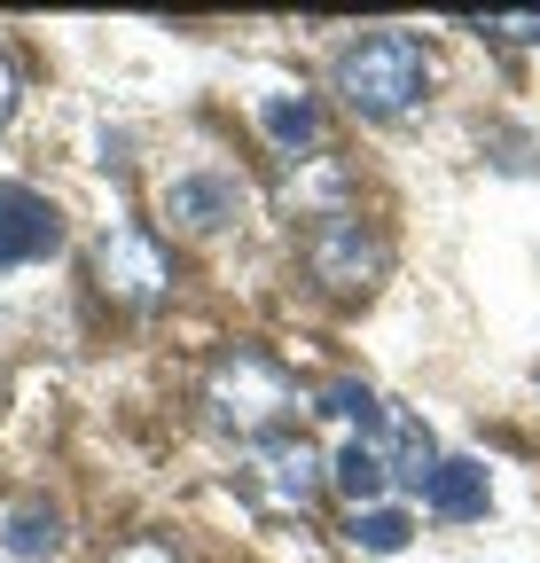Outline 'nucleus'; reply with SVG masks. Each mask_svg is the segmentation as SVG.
Masks as SVG:
<instances>
[{"label":"nucleus","mask_w":540,"mask_h":563,"mask_svg":"<svg viewBox=\"0 0 540 563\" xmlns=\"http://www.w3.org/2000/svg\"><path fill=\"white\" fill-rule=\"evenodd\" d=\"M337 95L361 118H408L431 95V55L416 32H368L337 55Z\"/></svg>","instance_id":"f257e3e1"},{"label":"nucleus","mask_w":540,"mask_h":563,"mask_svg":"<svg viewBox=\"0 0 540 563\" xmlns=\"http://www.w3.org/2000/svg\"><path fill=\"white\" fill-rule=\"evenodd\" d=\"M205 407H212L220 431H235V439H266V431H275V422L298 407V384H290L283 361H266L258 344H235V352H220L212 376H205Z\"/></svg>","instance_id":"f03ea898"},{"label":"nucleus","mask_w":540,"mask_h":563,"mask_svg":"<svg viewBox=\"0 0 540 563\" xmlns=\"http://www.w3.org/2000/svg\"><path fill=\"white\" fill-rule=\"evenodd\" d=\"M306 266H313L321 290L353 298V290H368V282L384 274V243L361 228V211H321L313 235H306Z\"/></svg>","instance_id":"7ed1b4c3"},{"label":"nucleus","mask_w":540,"mask_h":563,"mask_svg":"<svg viewBox=\"0 0 540 563\" xmlns=\"http://www.w3.org/2000/svg\"><path fill=\"white\" fill-rule=\"evenodd\" d=\"M95 282L118 298V306H157L173 290V258L150 228H110L95 243Z\"/></svg>","instance_id":"20e7f679"},{"label":"nucleus","mask_w":540,"mask_h":563,"mask_svg":"<svg viewBox=\"0 0 540 563\" xmlns=\"http://www.w3.org/2000/svg\"><path fill=\"white\" fill-rule=\"evenodd\" d=\"M251 485H258V501H275V509H313L321 454L298 431H266V439H251Z\"/></svg>","instance_id":"39448f33"},{"label":"nucleus","mask_w":540,"mask_h":563,"mask_svg":"<svg viewBox=\"0 0 540 563\" xmlns=\"http://www.w3.org/2000/svg\"><path fill=\"white\" fill-rule=\"evenodd\" d=\"M251 211V188L235 180V173H180V180H165V220L173 228H188V235H220V228H235Z\"/></svg>","instance_id":"423d86ee"},{"label":"nucleus","mask_w":540,"mask_h":563,"mask_svg":"<svg viewBox=\"0 0 540 563\" xmlns=\"http://www.w3.org/2000/svg\"><path fill=\"white\" fill-rule=\"evenodd\" d=\"M55 251H63V211L24 180H0V266H32Z\"/></svg>","instance_id":"0eeeda50"},{"label":"nucleus","mask_w":540,"mask_h":563,"mask_svg":"<svg viewBox=\"0 0 540 563\" xmlns=\"http://www.w3.org/2000/svg\"><path fill=\"white\" fill-rule=\"evenodd\" d=\"M368 446H376L384 477H392V485H408V493H423L431 470H439V446H431V431H423V415H408V407H384V415H376V431H368Z\"/></svg>","instance_id":"6e6552de"},{"label":"nucleus","mask_w":540,"mask_h":563,"mask_svg":"<svg viewBox=\"0 0 540 563\" xmlns=\"http://www.w3.org/2000/svg\"><path fill=\"white\" fill-rule=\"evenodd\" d=\"M423 509L431 517H486V462H470V454H454V462H439L431 470V485H423Z\"/></svg>","instance_id":"1a4fd4ad"},{"label":"nucleus","mask_w":540,"mask_h":563,"mask_svg":"<svg viewBox=\"0 0 540 563\" xmlns=\"http://www.w3.org/2000/svg\"><path fill=\"white\" fill-rule=\"evenodd\" d=\"M63 548V517L47 509V501H16L9 517H0V563H47Z\"/></svg>","instance_id":"9d476101"},{"label":"nucleus","mask_w":540,"mask_h":563,"mask_svg":"<svg viewBox=\"0 0 540 563\" xmlns=\"http://www.w3.org/2000/svg\"><path fill=\"white\" fill-rule=\"evenodd\" d=\"M258 125H266V141H275V150H290V157L321 133V118H313L306 95H266V102H258Z\"/></svg>","instance_id":"9b49d317"},{"label":"nucleus","mask_w":540,"mask_h":563,"mask_svg":"<svg viewBox=\"0 0 540 563\" xmlns=\"http://www.w3.org/2000/svg\"><path fill=\"white\" fill-rule=\"evenodd\" d=\"M329 477H337V493H345V501H353V509H376V493H384V485H392V477H384V462H376V446H368V439H353V446H345V454H337V470H329Z\"/></svg>","instance_id":"f8f14e48"},{"label":"nucleus","mask_w":540,"mask_h":563,"mask_svg":"<svg viewBox=\"0 0 540 563\" xmlns=\"http://www.w3.org/2000/svg\"><path fill=\"white\" fill-rule=\"evenodd\" d=\"M353 548H368V555H399V548H408L416 540V517L408 509H353Z\"/></svg>","instance_id":"ddd939ff"},{"label":"nucleus","mask_w":540,"mask_h":563,"mask_svg":"<svg viewBox=\"0 0 540 563\" xmlns=\"http://www.w3.org/2000/svg\"><path fill=\"white\" fill-rule=\"evenodd\" d=\"M321 415L361 422V439H368V431H376V415H384V399H376L368 384H329V391H321Z\"/></svg>","instance_id":"4468645a"},{"label":"nucleus","mask_w":540,"mask_h":563,"mask_svg":"<svg viewBox=\"0 0 540 563\" xmlns=\"http://www.w3.org/2000/svg\"><path fill=\"white\" fill-rule=\"evenodd\" d=\"M470 32H486V40H502V47H525V40H540V16L525 9V16H470Z\"/></svg>","instance_id":"2eb2a0df"},{"label":"nucleus","mask_w":540,"mask_h":563,"mask_svg":"<svg viewBox=\"0 0 540 563\" xmlns=\"http://www.w3.org/2000/svg\"><path fill=\"white\" fill-rule=\"evenodd\" d=\"M110 563H180V555H173L165 540H125V548H118Z\"/></svg>","instance_id":"dca6fc26"},{"label":"nucleus","mask_w":540,"mask_h":563,"mask_svg":"<svg viewBox=\"0 0 540 563\" xmlns=\"http://www.w3.org/2000/svg\"><path fill=\"white\" fill-rule=\"evenodd\" d=\"M9 110H16V70H9V55H0V125H9Z\"/></svg>","instance_id":"f3484780"}]
</instances>
